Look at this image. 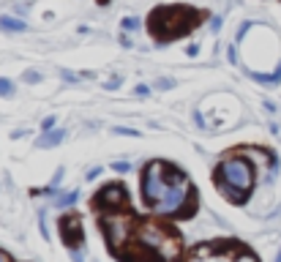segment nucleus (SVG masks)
I'll use <instances>...</instances> for the list:
<instances>
[{
    "label": "nucleus",
    "mask_w": 281,
    "mask_h": 262,
    "mask_svg": "<svg viewBox=\"0 0 281 262\" xmlns=\"http://www.w3.org/2000/svg\"><path fill=\"white\" fill-rule=\"evenodd\" d=\"M199 19H202V14L191 11L188 6H164V8H156L150 14V33H153V38H158V41H169L175 36L186 33V28L178 25V22L197 25Z\"/></svg>",
    "instance_id": "nucleus-1"
},
{
    "label": "nucleus",
    "mask_w": 281,
    "mask_h": 262,
    "mask_svg": "<svg viewBox=\"0 0 281 262\" xmlns=\"http://www.w3.org/2000/svg\"><path fill=\"white\" fill-rule=\"evenodd\" d=\"M216 180H224V183L240 188V191H248L254 183L251 164H248L246 159H226L224 164H219V169H216Z\"/></svg>",
    "instance_id": "nucleus-2"
},
{
    "label": "nucleus",
    "mask_w": 281,
    "mask_h": 262,
    "mask_svg": "<svg viewBox=\"0 0 281 262\" xmlns=\"http://www.w3.org/2000/svg\"><path fill=\"white\" fill-rule=\"evenodd\" d=\"M161 172H164V164L153 161L142 175V200L153 207H156L158 202H161V197L167 194V183H164V175Z\"/></svg>",
    "instance_id": "nucleus-3"
},
{
    "label": "nucleus",
    "mask_w": 281,
    "mask_h": 262,
    "mask_svg": "<svg viewBox=\"0 0 281 262\" xmlns=\"http://www.w3.org/2000/svg\"><path fill=\"white\" fill-rule=\"evenodd\" d=\"M191 197H194V188L188 186V183L167 188V194L161 197V202L156 205V213H161V216H167V213H180V205H183L186 200H191Z\"/></svg>",
    "instance_id": "nucleus-4"
},
{
    "label": "nucleus",
    "mask_w": 281,
    "mask_h": 262,
    "mask_svg": "<svg viewBox=\"0 0 281 262\" xmlns=\"http://www.w3.org/2000/svg\"><path fill=\"white\" fill-rule=\"evenodd\" d=\"M60 227H63V238H66V243H71V235H74L76 243H82V227H79V221H76L74 216H66Z\"/></svg>",
    "instance_id": "nucleus-5"
},
{
    "label": "nucleus",
    "mask_w": 281,
    "mask_h": 262,
    "mask_svg": "<svg viewBox=\"0 0 281 262\" xmlns=\"http://www.w3.org/2000/svg\"><path fill=\"white\" fill-rule=\"evenodd\" d=\"M126 191L123 186H107L104 191H98V205H112V202H123Z\"/></svg>",
    "instance_id": "nucleus-6"
},
{
    "label": "nucleus",
    "mask_w": 281,
    "mask_h": 262,
    "mask_svg": "<svg viewBox=\"0 0 281 262\" xmlns=\"http://www.w3.org/2000/svg\"><path fill=\"white\" fill-rule=\"evenodd\" d=\"M63 137H66V131H63V129H55L52 134L47 131V134L38 139V148H55V145H60V142H63Z\"/></svg>",
    "instance_id": "nucleus-7"
},
{
    "label": "nucleus",
    "mask_w": 281,
    "mask_h": 262,
    "mask_svg": "<svg viewBox=\"0 0 281 262\" xmlns=\"http://www.w3.org/2000/svg\"><path fill=\"white\" fill-rule=\"evenodd\" d=\"M219 188H221V194H226V200H229V202H243V200H246V191L229 186V183H224V180H219Z\"/></svg>",
    "instance_id": "nucleus-8"
},
{
    "label": "nucleus",
    "mask_w": 281,
    "mask_h": 262,
    "mask_svg": "<svg viewBox=\"0 0 281 262\" xmlns=\"http://www.w3.org/2000/svg\"><path fill=\"white\" fill-rule=\"evenodd\" d=\"M0 28H6V30H25V22H19V19H14V17H3L0 19Z\"/></svg>",
    "instance_id": "nucleus-9"
},
{
    "label": "nucleus",
    "mask_w": 281,
    "mask_h": 262,
    "mask_svg": "<svg viewBox=\"0 0 281 262\" xmlns=\"http://www.w3.org/2000/svg\"><path fill=\"white\" fill-rule=\"evenodd\" d=\"M76 200H79V191H69V194H63V197H57V207H69Z\"/></svg>",
    "instance_id": "nucleus-10"
},
{
    "label": "nucleus",
    "mask_w": 281,
    "mask_h": 262,
    "mask_svg": "<svg viewBox=\"0 0 281 262\" xmlns=\"http://www.w3.org/2000/svg\"><path fill=\"white\" fill-rule=\"evenodd\" d=\"M11 93H14V85L8 79H0V96H11Z\"/></svg>",
    "instance_id": "nucleus-11"
},
{
    "label": "nucleus",
    "mask_w": 281,
    "mask_h": 262,
    "mask_svg": "<svg viewBox=\"0 0 281 262\" xmlns=\"http://www.w3.org/2000/svg\"><path fill=\"white\" fill-rule=\"evenodd\" d=\"M123 30H137V19L126 17V19H123Z\"/></svg>",
    "instance_id": "nucleus-12"
},
{
    "label": "nucleus",
    "mask_w": 281,
    "mask_h": 262,
    "mask_svg": "<svg viewBox=\"0 0 281 262\" xmlns=\"http://www.w3.org/2000/svg\"><path fill=\"white\" fill-rule=\"evenodd\" d=\"M115 134H126V137H137L139 131H134V129H123V126H120V129H115Z\"/></svg>",
    "instance_id": "nucleus-13"
},
{
    "label": "nucleus",
    "mask_w": 281,
    "mask_h": 262,
    "mask_svg": "<svg viewBox=\"0 0 281 262\" xmlns=\"http://www.w3.org/2000/svg\"><path fill=\"white\" fill-rule=\"evenodd\" d=\"M52 126H55V117H52V115H49V117H44L41 129H44V131H49V129H52Z\"/></svg>",
    "instance_id": "nucleus-14"
},
{
    "label": "nucleus",
    "mask_w": 281,
    "mask_h": 262,
    "mask_svg": "<svg viewBox=\"0 0 281 262\" xmlns=\"http://www.w3.org/2000/svg\"><path fill=\"white\" fill-rule=\"evenodd\" d=\"M115 172H129V164H126V161H117V164H115Z\"/></svg>",
    "instance_id": "nucleus-15"
},
{
    "label": "nucleus",
    "mask_w": 281,
    "mask_h": 262,
    "mask_svg": "<svg viewBox=\"0 0 281 262\" xmlns=\"http://www.w3.org/2000/svg\"><path fill=\"white\" fill-rule=\"evenodd\" d=\"M71 260H74V262H82V251H79V248H71Z\"/></svg>",
    "instance_id": "nucleus-16"
},
{
    "label": "nucleus",
    "mask_w": 281,
    "mask_h": 262,
    "mask_svg": "<svg viewBox=\"0 0 281 262\" xmlns=\"http://www.w3.org/2000/svg\"><path fill=\"white\" fill-rule=\"evenodd\" d=\"M98 175H101V167H96V169H90V172H88V180L98 178Z\"/></svg>",
    "instance_id": "nucleus-17"
},
{
    "label": "nucleus",
    "mask_w": 281,
    "mask_h": 262,
    "mask_svg": "<svg viewBox=\"0 0 281 262\" xmlns=\"http://www.w3.org/2000/svg\"><path fill=\"white\" fill-rule=\"evenodd\" d=\"M158 85H161V88L167 90V88H172V85H175V82H172V79H161V82H158Z\"/></svg>",
    "instance_id": "nucleus-18"
},
{
    "label": "nucleus",
    "mask_w": 281,
    "mask_h": 262,
    "mask_svg": "<svg viewBox=\"0 0 281 262\" xmlns=\"http://www.w3.org/2000/svg\"><path fill=\"white\" fill-rule=\"evenodd\" d=\"M0 262H8V257H6V254H3V251H0Z\"/></svg>",
    "instance_id": "nucleus-19"
},
{
    "label": "nucleus",
    "mask_w": 281,
    "mask_h": 262,
    "mask_svg": "<svg viewBox=\"0 0 281 262\" xmlns=\"http://www.w3.org/2000/svg\"><path fill=\"white\" fill-rule=\"evenodd\" d=\"M276 262H281V248H279V254H276Z\"/></svg>",
    "instance_id": "nucleus-20"
},
{
    "label": "nucleus",
    "mask_w": 281,
    "mask_h": 262,
    "mask_svg": "<svg viewBox=\"0 0 281 262\" xmlns=\"http://www.w3.org/2000/svg\"><path fill=\"white\" fill-rule=\"evenodd\" d=\"M240 262H254V260H251V257H246V260H240Z\"/></svg>",
    "instance_id": "nucleus-21"
}]
</instances>
